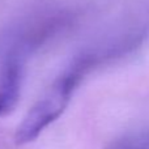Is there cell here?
<instances>
[{"mask_svg": "<svg viewBox=\"0 0 149 149\" xmlns=\"http://www.w3.org/2000/svg\"><path fill=\"white\" fill-rule=\"evenodd\" d=\"M118 51L119 49H110L100 52H90L74 60L64 72L58 76L47 92L29 110L17 127L15 141L17 144H26L36 140L67 109L74 90L85 74L102 62L110 59Z\"/></svg>", "mask_w": 149, "mask_h": 149, "instance_id": "6da1fadb", "label": "cell"}, {"mask_svg": "<svg viewBox=\"0 0 149 149\" xmlns=\"http://www.w3.org/2000/svg\"><path fill=\"white\" fill-rule=\"evenodd\" d=\"M25 47L22 39L17 38L8 46L0 62V115L9 113L18 100Z\"/></svg>", "mask_w": 149, "mask_h": 149, "instance_id": "7a4b0ae2", "label": "cell"}, {"mask_svg": "<svg viewBox=\"0 0 149 149\" xmlns=\"http://www.w3.org/2000/svg\"><path fill=\"white\" fill-rule=\"evenodd\" d=\"M111 149H149V136L131 137L114 145Z\"/></svg>", "mask_w": 149, "mask_h": 149, "instance_id": "3957f363", "label": "cell"}]
</instances>
